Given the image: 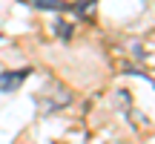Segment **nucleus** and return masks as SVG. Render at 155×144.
<instances>
[{
  "instance_id": "7ed1b4c3",
  "label": "nucleus",
  "mask_w": 155,
  "mask_h": 144,
  "mask_svg": "<svg viewBox=\"0 0 155 144\" xmlns=\"http://www.w3.org/2000/svg\"><path fill=\"white\" fill-rule=\"evenodd\" d=\"M58 32H61V35H63V38H69V35H72V29H69V26H66V23H63V20H61V23H58Z\"/></svg>"
},
{
  "instance_id": "f257e3e1",
  "label": "nucleus",
  "mask_w": 155,
  "mask_h": 144,
  "mask_svg": "<svg viewBox=\"0 0 155 144\" xmlns=\"http://www.w3.org/2000/svg\"><path fill=\"white\" fill-rule=\"evenodd\" d=\"M29 75V69H15V72H3L0 75V92H12L23 84V78Z\"/></svg>"
},
{
  "instance_id": "f03ea898",
  "label": "nucleus",
  "mask_w": 155,
  "mask_h": 144,
  "mask_svg": "<svg viewBox=\"0 0 155 144\" xmlns=\"http://www.w3.org/2000/svg\"><path fill=\"white\" fill-rule=\"evenodd\" d=\"M32 9H40V12H69L72 6L66 0H26Z\"/></svg>"
}]
</instances>
